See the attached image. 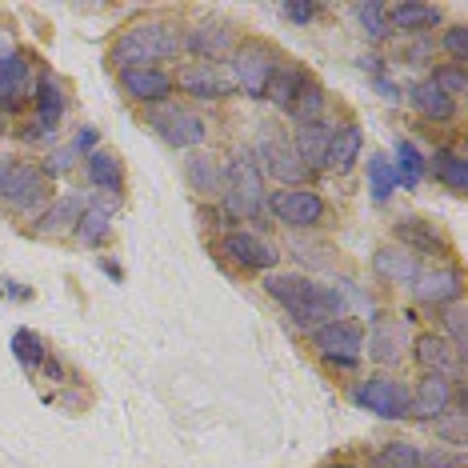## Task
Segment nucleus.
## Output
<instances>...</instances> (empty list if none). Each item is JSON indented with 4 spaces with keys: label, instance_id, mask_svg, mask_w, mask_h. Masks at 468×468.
<instances>
[{
    "label": "nucleus",
    "instance_id": "b1692460",
    "mask_svg": "<svg viewBox=\"0 0 468 468\" xmlns=\"http://www.w3.org/2000/svg\"><path fill=\"white\" fill-rule=\"evenodd\" d=\"M397 237H400V249L404 252H444V240L424 225L420 217H404L397 225Z\"/></svg>",
    "mask_w": 468,
    "mask_h": 468
},
{
    "label": "nucleus",
    "instance_id": "de8ad7c7",
    "mask_svg": "<svg viewBox=\"0 0 468 468\" xmlns=\"http://www.w3.org/2000/svg\"><path fill=\"white\" fill-rule=\"evenodd\" d=\"M333 468H353V464H333Z\"/></svg>",
    "mask_w": 468,
    "mask_h": 468
},
{
    "label": "nucleus",
    "instance_id": "c03bdc74",
    "mask_svg": "<svg viewBox=\"0 0 468 468\" xmlns=\"http://www.w3.org/2000/svg\"><path fill=\"white\" fill-rule=\"evenodd\" d=\"M284 16L296 20V25H308V20L316 16V8L313 5H284Z\"/></svg>",
    "mask_w": 468,
    "mask_h": 468
},
{
    "label": "nucleus",
    "instance_id": "37998d69",
    "mask_svg": "<svg viewBox=\"0 0 468 468\" xmlns=\"http://www.w3.org/2000/svg\"><path fill=\"white\" fill-rule=\"evenodd\" d=\"M444 52H449L452 60H468V28L464 25H452L449 33H444Z\"/></svg>",
    "mask_w": 468,
    "mask_h": 468
},
{
    "label": "nucleus",
    "instance_id": "a878e982",
    "mask_svg": "<svg viewBox=\"0 0 468 468\" xmlns=\"http://www.w3.org/2000/svg\"><path fill=\"white\" fill-rule=\"evenodd\" d=\"M185 176H188V188L200 197H212V193H220V168L217 161H212L208 153H193L185 161Z\"/></svg>",
    "mask_w": 468,
    "mask_h": 468
},
{
    "label": "nucleus",
    "instance_id": "a19ab883",
    "mask_svg": "<svg viewBox=\"0 0 468 468\" xmlns=\"http://www.w3.org/2000/svg\"><path fill=\"white\" fill-rule=\"evenodd\" d=\"M420 468H464V452H452V449L432 444L429 452H420Z\"/></svg>",
    "mask_w": 468,
    "mask_h": 468
},
{
    "label": "nucleus",
    "instance_id": "f03ea898",
    "mask_svg": "<svg viewBox=\"0 0 468 468\" xmlns=\"http://www.w3.org/2000/svg\"><path fill=\"white\" fill-rule=\"evenodd\" d=\"M180 45V28L168 20H141V25L124 28V37L112 45V65L121 69H156V60H173Z\"/></svg>",
    "mask_w": 468,
    "mask_h": 468
},
{
    "label": "nucleus",
    "instance_id": "39448f33",
    "mask_svg": "<svg viewBox=\"0 0 468 468\" xmlns=\"http://www.w3.org/2000/svg\"><path fill=\"white\" fill-rule=\"evenodd\" d=\"M148 124H153L156 136L173 148H197V144H205V136H208V124L200 121L197 112L176 109V104H168V101L148 112Z\"/></svg>",
    "mask_w": 468,
    "mask_h": 468
},
{
    "label": "nucleus",
    "instance_id": "4c0bfd02",
    "mask_svg": "<svg viewBox=\"0 0 468 468\" xmlns=\"http://www.w3.org/2000/svg\"><path fill=\"white\" fill-rule=\"evenodd\" d=\"M444 328H449V345L468 360V308L461 304L444 308Z\"/></svg>",
    "mask_w": 468,
    "mask_h": 468
},
{
    "label": "nucleus",
    "instance_id": "412c9836",
    "mask_svg": "<svg viewBox=\"0 0 468 468\" xmlns=\"http://www.w3.org/2000/svg\"><path fill=\"white\" fill-rule=\"evenodd\" d=\"M33 101H37V112H40V129L52 133L60 124V116H65V89H60L57 77H40L37 89H33Z\"/></svg>",
    "mask_w": 468,
    "mask_h": 468
},
{
    "label": "nucleus",
    "instance_id": "cd10ccee",
    "mask_svg": "<svg viewBox=\"0 0 468 468\" xmlns=\"http://www.w3.org/2000/svg\"><path fill=\"white\" fill-rule=\"evenodd\" d=\"M441 20V8L432 5H397L388 8V28H400V33H424Z\"/></svg>",
    "mask_w": 468,
    "mask_h": 468
},
{
    "label": "nucleus",
    "instance_id": "79ce46f5",
    "mask_svg": "<svg viewBox=\"0 0 468 468\" xmlns=\"http://www.w3.org/2000/svg\"><path fill=\"white\" fill-rule=\"evenodd\" d=\"M436 432L449 436V444H464V436H468L464 412H444V417H436Z\"/></svg>",
    "mask_w": 468,
    "mask_h": 468
},
{
    "label": "nucleus",
    "instance_id": "e433bc0d",
    "mask_svg": "<svg viewBox=\"0 0 468 468\" xmlns=\"http://www.w3.org/2000/svg\"><path fill=\"white\" fill-rule=\"evenodd\" d=\"M368 188L380 205H385V200L392 197V188H397V173H392V165L385 161V156H372L368 161Z\"/></svg>",
    "mask_w": 468,
    "mask_h": 468
},
{
    "label": "nucleus",
    "instance_id": "2f4dec72",
    "mask_svg": "<svg viewBox=\"0 0 468 468\" xmlns=\"http://www.w3.org/2000/svg\"><path fill=\"white\" fill-rule=\"evenodd\" d=\"M392 173H397V188H417L420 185L424 156L412 141H397V168H392Z\"/></svg>",
    "mask_w": 468,
    "mask_h": 468
},
{
    "label": "nucleus",
    "instance_id": "dca6fc26",
    "mask_svg": "<svg viewBox=\"0 0 468 468\" xmlns=\"http://www.w3.org/2000/svg\"><path fill=\"white\" fill-rule=\"evenodd\" d=\"M412 348H417V365L424 372H436V377H444V380H452L456 372H461V365H464V356L456 353V348L444 336L424 333V336H417V345H412Z\"/></svg>",
    "mask_w": 468,
    "mask_h": 468
},
{
    "label": "nucleus",
    "instance_id": "7ed1b4c3",
    "mask_svg": "<svg viewBox=\"0 0 468 468\" xmlns=\"http://www.w3.org/2000/svg\"><path fill=\"white\" fill-rule=\"evenodd\" d=\"M220 193H225V208L240 220H257L269 212V188L252 148H237L229 156V168L220 173Z\"/></svg>",
    "mask_w": 468,
    "mask_h": 468
},
{
    "label": "nucleus",
    "instance_id": "6ab92c4d",
    "mask_svg": "<svg viewBox=\"0 0 468 468\" xmlns=\"http://www.w3.org/2000/svg\"><path fill=\"white\" fill-rule=\"evenodd\" d=\"M333 124L324 121H313V124H296V156H301V165L313 173V168H324V153H328V141H333Z\"/></svg>",
    "mask_w": 468,
    "mask_h": 468
},
{
    "label": "nucleus",
    "instance_id": "5701e85b",
    "mask_svg": "<svg viewBox=\"0 0 468 468\" xmlns=\"http://www.w3.org/2000/svg\"><path fill=\"white\" fill-rule=\"evenodd\" d=\"M372 269H377V276H385V281L392 284H412V276H417V257L404 249H380L377 257H372Z\"/></svg>",
    "mask_w": 468,
    "mask_h": 468
},
{
    "label": "nucleus",
    "instance_id": "c9c22d12",
    "mask_svg": "<svg viewBox=\"0 0 468 468\" xmlns=\"http://www.w3.org/2000/svg\"><path fill=\"white\" fill-rule=\"evenodd\" d=\"M292 116H296V124L324 121V92L316 89V84H304L301 97H296V104H292Z\"/></svg>",
    "mask_w": 468,
    "mask_h": 468
},
{
    "label": "nucleus",
    "instance_id": "9d476101",
    "mask_svg": "<svg viewBox=\"0 0 468 468\" xmlns=\"http://www.w3.org/2000/svg\"><path fill=\"white\" fill-rule=\"evenodd\" d=\"M269 208L289 229H308L316 220H324V200L316 193H308V188H281V193L269 197Z\"/></svg>",
    "mask_w": 468,
    "mask_h": 468
},
{
    "label": "nucleus",
    "instance_id": "1a4fd4ad",
    "mask_svg": "<svg viewBox=\"0 0 468 468\" xmlns=\"http://www.w3.org/2000/svg\"><path fill=\"white\" fill-rule=\"evenodd\" d=\"M252 156H261V161H257L261 173H272L276 180H284V185H301V180L308 176V168L301 165L292 141H289V136H281V133H264Z\"/></svg>",
    "mask_w": 468,
    "mask_h": 468
},
{
    "label": "nucleus",
    "instance_id": "c756f323",
    "mask_svg": "<svg viewBox=\"0 0 468 468\" xmlns=\"http://www.w3.org/2000/svg\"><path fill=\"white\" fill-rule=\"evenodd\" d=\"M89 180L104 193H116V188L124 185V173H121V161H116L112 153H104V148H92L89 153Z\"/></svg>",
    "mask_w": 468,
    "mask_h": 468
},
{
    "label": "nucleus",
    "instance_id": "58836bf2",
    "mask_svg": "<svg viewBox=\"0 0 468 468\" xmlns=\"http://www.w3.org/2000/svg\"><path fill=\"white\" fill-rule=\"evenodd\" d=\"M356 20L365 25V33L372 37V40H380V37H388V8L385 5H356Z\"/></svg>",
    "mask_w": 468,
    "mask_h": 468
},
{
    "label": "nucleus",
    "instance_id": "aec40b11",
    "mask_svg": "<svg viewBox=\"0 0 468 468\" xmlns=\"http://www.w3.org/2000/svg\"><path fill=\"white\" fill-rule=\"evenodd\" d=\"M360 148H365V133H360V124H345V129H336L333 141H328V153H324V168H333V173H353V165L360 161Z\"/></svg>",
    "mask_w": 468,
    "mask_h": 468
},
{
    "label": "nucleus",
    "instance_id": "2eb2a0df",
    "mask_svg": "<svg viewBox=\"0 0 468 468\" xmlns=\"http://www.w3.org/2000/svg\"><path fill=\"white\" fill-rule=\"evenodd\" d=\"M180 45H185L193 57H200V65H212V60L229 57L237 48V40L225 25H193L188 33H180Z\"/></svg>",
    "mask_w": 468,
    "mask_h": 468
},
{
    "label": "nucleus",
    "instance_id": "f8f14e48",
    "mask_svg": "<svg viewBox=\"0 0 468 468\" xmlns=\"http://www.w3.org/2000/svg\"><path fill=\"white\" fill-rule=\"evenodd\" d=\"M461 284L464 276L449 269V264H436V269H417L412 276V292H417L420 304H456V296H461Z\"/></svg>",
    "mask_w": 468,
    "mask_h": 468
},
{
    "label": "nucleus",
    "instance_id": "6e6552de",
    "mask_svg": "<svg viewBox=\"0 0 468 468\" xmlns=\"http://www.w3.org/2000/svg\"><path fill=\"white\" fill-rule=\"evenodd\" d=\"M353 397L360 409L377 412V417H385V420L409 417V388H404V380H397V377H368Z\"/></svg>",
    "mask_w": 468,
    "mask_h": 468
},
{
    "label": "nucleus",
    "instance_id": "ddd939ff",
    "mask_svg": "<svg viewBox=\"0 0 468 468\" xmlns=\"http://www.w3.org/2000/svg\"><path fill=\"white\" fill-rule=\"evenodd\" d=\"M37 80L33 72H28V60L20 57V52H8V57H0V109L5 112H16L20 101L33 97Z\"/></svg>",
    "mask_w": 468,
    "mask_h": 468
},
{
    "label": "nucleus",
    "instance_id": "a211bd4d",
    "mask_svg": "<svg viewBox=\"0 0 468 468\" xmlns=\"http://www.w3.org/2000/svg\"><path fill=\"white\" fill-rule=\"evenodd\" d=\"M121 89L141 104H165L173 92V77L161 69H124L121 72Z\"/></svg>",
    "mask_w": 468,
    "mask_h": 468
},
{
    "label": "nucleus",
    "instance_id": "393cba45",
    "mask_svg": "<svg viewBox=\"0 0 468 468\" xmlns=\"http://www.w3.org/2000/svg\"><path fill=\"white\" fill-rule=\"evenodd\" d=\"M432 176L441 180L444 188H452V193H464L468 188V161L461 153H452V148H441V153H432Z\"/></svg>",
    "mask_w": 468,
    "mask_h": 468
},
{
    "label": "nucleus",
    "instance_id": "49530a36",
    "mask_svg": "<svg viewBox=\"0 0 468 468\" xmlns=\"http://www.w3.org/2000/svg\"><path fill=\"white\" fill-rule=\"evenodd\" d=\"M69 165H72V153H57V161L48 165V173H65Z\"/></svg>",
    "mask_w": 468,
    "mask_h": 468
},
{
    "label": "nucleus",
    "instance_id": "c85d7f7f",
    "mask_svg": "<svg viewBox=\"0 0 468 468\" xmlns=\"http://www.w3.org/2000/svg\"><path fill=\"white\" fill-rule=\"evenodd\" d=\"M304 84H308V80H304L296 69H276V72H272V80H269V89H264V97H269L276 109L292 112V104H296V97H301Z\"/></svg>",
    "mask_w": 468,
    "mask_h": 468
},
{
    "label": "nucleus",
    "instance_id": "4be33fe9",
    "mask_svg": "<svg viewBox=\"0 0 468 468\" xmlns=\"http://www.w3.org/2000/svg\"><path fill=\"white\" fill-rule=\"evenodd\" d=\"M368 353H372V360H380V365H400V356H404V328H400V321H380L377 328H372Z\"/></svg>",
    "mask_w": 468,
    "mask_h": 468
},
{
    "label": "nucleus",
    "instance_id": "423d86ee",
    "mask_svg": "<svg viewBox=\"0 0 468 468\" xmlns=\"http://www.w3.org/2000/svg\"><path fill=\"white\" fill-rule=\"evenodd\" d=\"M313 345L321 348V356L328 365H340V368H353L360 353H365V328L356 321H328L324 328H316L313 333Z\"/></svg>",
    "mask_w": 468,
    "mask_h": 468
},
{
    "label": "nucleus",
    "instance_id": "20e7f679",
    "mask_svg": "<svg viewBox=\"0 0 468 468\" xmlns=\"http://www.w3.org/2000/svg\"><path fill=\"white\" fill-rule=\"evenodd\" d=\"M276 65V52L264 45V40H244L240 48H232V80L240 84L249 97H264Z\"/></svg>",
    "mask_w": 468,
    "mask_h": 468
},
{
    "label": "nucleus",
    "instance_id": "473e14b6",
    "mask_svg": "<svg viewBox=\"0 0 468 468\" xmlns=\"http://www.w3.org/2000/svg\"><path fill=\"white\" fill-rule=\"evenodd\" d=\"M372 468H420V449L412 441H388L372 456Z\"/></svg>",
    "mask_w": 468,
    "mask_h": 468
},
{
    "label": "nucleus",
    "instance_id": "a18cd8bd",
    "mask_svg": "<svg viewBox=\"0 0 468 468\" xmlns=\"http://www.w3.org/2000/svg\"><path fill=\"white\" fill-rule=\"evenodd\" d=\"M72 148H77V153H92V148H97V133L80 129V136H77V144H72Z\"/></svg>",
    "mask_w": 468,
    "mask_h": 468
},
{
    "label": "nucleus",
    "instance_id": "9b49d317",
    "mask_svg": "<svg viewBox=\"0 0 468 468\" xmlns=\"http://www.w3.org/2000/svg\"><path fill=\"white\" fill-rule=\"evenodd\" d=\"M220 249L229 252L232 264H240V269H249V272H269V269H276V261H281L276 244L261 240L257 232H229Z\"/></svg>",
    "mask_w": 468,
    "mask_h": 468
},
{
    "label": "nucleus",
    "instance_id": "0eeeda50",
    "mask_svg": "<svg viewBox=\"0 0 468 468\" xmlns=\"http://www.w3.org/2000/svg\"><path fill=\"white\" fill-rule=\"evenodd\" d=\"M48 193V180L37 165L13 161L0 165V200H8L13 208H37Z\"/></svg>",
    "mask_w": 468,
    "mask_h": 468
},
{
    "label": "nucleus",
    "instance_id": "f257e3e1",
    "mask_svg": "<svg viewBox=\"0 0 468 468\" xmlns=\"http://www.w3.org/2000/svg\"><path fill=\"white\" fill-rule=\"evenodd\" d=\"M264 292H269L276 304L289 308V316L304 333H316V328H324L328 321L345 316V301L336 296V289H324V284L308 281L301 272H269L264 276Z\"/></svg>",
    "mask_w": 468,
    "mask_h": 468
},
{
    "label": "nucleus",
    "instance_id": "f704fd0d",
    "mask_svg": "<svg viewBox=\"0 0 468 468\" xmlns=\"http://www.w3.org/2000/svg\"><path fill=\"white\" fill-rule=\"evenodd\" d=\"M109 229H112V220H109V212L104 208H80V220H77V237L80 244H101L104 237H109Z\"/></svg>",
    "mask_w": 468,
    "mask_h": 468
},
{
    "label": "nucleus",
    "instance_id": "7c9ffc66",
    "mask_svg": "<svg viewBox=\"0 0 468 468\" xmlns=\"http://www.w3.org/2000/svg\"><path fill=\"white\" fill-rule=\"evenodd\" d=\"M77 220H80V200L77 197H60L57 205L45 208V217H40L37 232H48V237H57V232H65V229H77Z\"/></svg>",
    "mask_w": 468,
    "mask_h": 468
},
{
    "label": "nucleus",
    "instance_id": "bb28decb",
    "mask_svg": "<svg viewBox=\"0 0 468 468\" xmlns=\"http://www.w3.org/2000/svg\"><path fill=\"white\" fill-rule=\"evenodd\" d=\"M412 104H417V112L429 116V121H452L456 116V101L444 97L432 80H420L417 89H412Z\"/></svg>",
    "mask_w": 468,
    "mask_h": 468
},
{
    "label": "nucleus",
    "instance_id": "09e8293b",
    "mask_svg": "<svg viewBox=\"0 0 468 468\" xmlns=\"http://www.w3.org/2000/svg\"><path fill=\"white\" fill-rule=\"evenodd\" d=\"M0 133H5V124H0Z\"/></svg>",
    "mask_w": 468,
    "mask_h": 468
},
{
    "label": "nucleus",
    "instance_id": "72a5a7b5",
    "mask_svg": "<svg viewBox=\"0 0 468 468\" xmlns=\"http://www.w3.org/2000/svg\"><path fill=\"white\" fill-rule=\"evenodd\" d=\"M13 353H16V360L25 368H40L48 360V348H45V340H40L33 328H16L13 333Z\"/></svg>",
    "mask_w": 468,
    "mask_h": 468
},
{
    "label": "nucleus",
    "instance_id": "4468645a",
    "mask_svg": "<svg viewBox=\"0 0 468 468\" xmlns=\"http://www.w3.org/2000/svg\"><path fill=\"white\" fill-rule=\"evenodd\" d=\"M449 404H452V380L429 372V377L417 385V392H409V417L436 420V417H444V412H449Z\"/></svg>",
    "mask_w": 468,
    "mask_h": 468
},
{
    "label": "nucleus",
    "instance_id": "ea45409f",
    "mask_svg": "<svg viewBox=\"0 0 468 468\" xmlns=\"http://www.w3.org/2000/svg\"><path fill=\"white\" fill-rule=\"evenodd\" d=\"M432 84L444 92V97H456V92H468V77H464V69H456V65H444V69H436L432 72Z\"/></svg>",
    "mask_w": 468,
    "mask_h": 468
},
{
    "label": "nucleus",
    "instance_id": "f3484780",
    "mask_svg": "<svg viewBox=\"0 0 468 468\" xmlns=\"http://www.w3.org/2000/svg\"><path fill=\"white\" fill-rule=\"evenodd\" d=\"M176 84L197 101H220L232 92V80L217 65H188L176 72Z\"/></svg>",
    "mask_w": 468,
    "mask_h": 468
}]
</instances>
